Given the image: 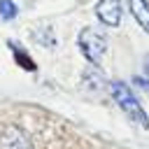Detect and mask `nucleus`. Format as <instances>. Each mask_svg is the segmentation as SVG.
Instances as JSON below:
<instances>
[{"instance_id": "obj_1", "label": "nucleus", "mask_w": 149, "mask_h": 149, "mask_svg": "<svg viewBox=\"0 0 149 149\" xmlns=\"http://www.w3.org/2000/svg\"><path fill=\"white\" fill-rule=\"evenodd\" d=\"M109 91H112V98L119 102V107H121V109H123L133 121L142 123V126L149 130V116L144 114V109H142V105L137 102V98L133 95V91H130L126 84H121V81L109 84Z\"/></svg>"}, {"instance_id": "obj_2", "label": "nucleus", "mask_w": 149, "mask_h": 149, "mask_svg": "<svg viewBox=\"0 0 149 149\" xmlns=\"http://www.w3.org/2000/svg\"><path fill=\"white\" fill-rule=\"evenodd\" d=\"M79 49H81V54H84L91 63H98V61L105 56L107 40H105V35H100L98 30L84 28V30L79 33Z\"/></svg>"}, {"instance_id": "obj_3", "label": "nucleus", "mask_w": 149, "mask_h": 149, "mask_svg": "<svg viewBox=\"0 0 149 149\" xmlns=\"http://www.w3.org/2000/svg\"><path fill=\"white\" fill-rule=\"evenodd\" d=\"M95 16L109 26V28H116L121 23V2L119 0H100L98 7H95Z\"/></svg>"}, {"instance_id": "obj_4", "label": "nucleus", "mask_w": 149, "mask_h": 149, "mask_svg": "<svg viewBox=\"0 0 149 149\" xmlns=\"http://www.w3.org/2000/svg\"><path fill=\"white\" fill-rule=\"evenodd\" d=\"M0 149H33V142L21 128H5L0 133Z\"/></svg>"}, {"instance_id": "obj_5", "label": "nucleus", "mask_w": 149, "mask_h": 149, "mask_svg": "<svg viewBox=\"0 0 149 149\" xmlns=\"http://www.w3.org/2000/svg\"><path fill=\"white\" fill-rule=\"evenodd\" d=\"M128 7H130V14L135 16V21L140 23V28L149 33V2L147 0H128Z\"/></svg>"}, {"instance_id": "obj_6", "label": "nucleus", "mask_w": 149, "mask_h": 149, "mask_svg": "<svg viewBox=\"0 0 149 149\" xmlns=\"http://www.w3.org/2000/svg\"><path fill=\"white\" fill-rule=\"evenodd\" d=\"M84 81H86V86H88V88H95V91H100V88L105 86L102 74H100L98 70H91V68L84 72Z\"/></svg>"}, {"instance_id": "obj_7", "label": "nucleus", "mask_w": 149, "mask_h": 149, "mask_svg": "<svg viewBox=\"0 0 149 149\" xmlns=\"http://www.w3.org/2000/svg\"><path fill=\"white\" fill-rule=\"evenodd\" d=\"M9 49L14 51V58H16V63H21V68H26V70H35V63L28 58V54H26L21 47H16V44H9Z\"/></svg>"}, {"instance_id": "obj_8", "label": "nucleus", "mask_w": 149, "mask_h": 149, "mask_svg": "<svg viewBox=\"0 0 149 149\" xmlns=\"http://www.w3.org/2000/svg\"><path fill=\"white\" fill-rule=\"evenodd\" d=\"M16 14H19V7H16L12 0H0V19L12 21Z\"/></svg>"}, {"instance_id": "obj_9", "label": "nucleus", "mask_w": 149, "mask_h": 149, "mask_svg": "<svg viewBox=\"0 0 149 149\" xmlns=\"http://www.w3.org/2000/svg\"><path fill=\"white\" fill-rule=\"evenodd\" d=\"M144 70H147V79H149V61H147V65H144Z\"/></svg>"}]
</instances>
